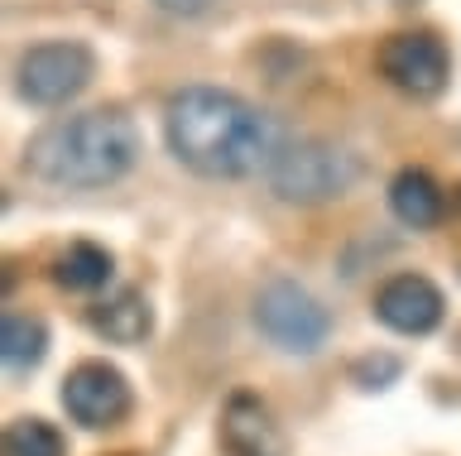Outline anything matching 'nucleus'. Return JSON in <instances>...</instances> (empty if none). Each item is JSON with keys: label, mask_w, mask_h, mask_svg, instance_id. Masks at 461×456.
<instances>
[{"label": "nucleus", "mask_w": 461, "mask_h": 456, "mask_svg": "<svg viewBox=\"0 0 461 456\" xmlns=\"http://www.w3.org/2000/svg\"><path fill=\"white\" fill-rule=\"evenodd\" d=\"M168 149L202 178H245L274 159V130L265 111L221 87H183L164 111Z\"/></svg>", "instance_id": "f257e3e1"}, {"label": "nucleus", "mask_w": 461, "mask_h": 456, "mask_svg": "<svg viewBox=\"0 0 461 456\" xmlns=\"http://www.w3.org/2000/svg\"><path fill=\"white\" fill-rule=\"evenodd\" d=\"M140 159V130L121 111H82L29 139L24 168L49 188H106Z\"/></svg>", "instance_id": "f03ea898"}, {"label": "nucleus", "mask_w": 461, "mask_h": 456, "mask_svg": "<svg viewBox=\"0 0 461 456\" xmlns=\"http://www.w3.org/2000/svg\"><path fill=\"white\" fill-rule=\"evenodd\" d=\"M269 192L288 207H322L331 197H346L360 178V159L331 139H294L279 145L265 164Z\"/></svg>", "instance_id": "7ed1b4c3"}, {"label": "nucleus", "mask_w": 461, "mask_h": 456, "mask_svg": "<svg viewBox=\"0 0 461 456\" xmlns=\"http://www.w3.org/2000/svg\"><path fill=\"white\" fill-rule=\"evenodd\" d=\"M255 326L284 355H317L331 336V317L317 298L294 279H274L255 298Z\"/></svg>", "instance_id": "20e7f679"}, {"label": "nucleus", "mask_w": 461, "mask_h": 456, "mask_svg": "<svg viewBox=\"0 0 461 456\" xmlns=\"http://www.w3.org/2000/svg\"><path fill=\"white\" fill-rule=\"evenodd\" d=\"M92 77H96V58L86 44H77V39H58V44L29 49L20 58V67H14L20 96L34 106H68L72 96L86 92Z\"/></svg>", "instance_id": "39448f33"}, {"label": "nucleus", "mask_w": 461, "mask_h": 456, "mask_svg": "<svg viewBox=\"0 0 461 456\" xmlns=\"http://www.w3.org/2000/svg\"><path fill=\"white\" fill-rule=\"evenodd\" d=\"M380 73L389 87H399L403 96H418V102H432L442 96L447 77H452V58H447V44L428 30H409V34H389L380 49Z\"/></svg>", "instance_id": "423d86ee"}, {"label": "nucleus", "mask_w": 461, "mask_h": 456, "mask_svg": "<svg viewBox=\"0 0 461 456\" xmlns=\"http://www.w3.org/2000/svg\"><path fill=\"white\" fill-rule=\"evenodd\" d=\"M135 404V394H130V380L121 375L115 365L106 361H82L77 370H68L63 380V408L72 423L82 427H115L130 413Z\"/></svg>", "instance_id": "0eeeda50"}, {"label": "nucleus", "mask_w": 461, "mask_h": 456, "mask_svg": "<svg viewBox=\"0 0 461 456\" xmlns=\"http://www.w3.org/2000/svg\"><path fill=\"white\" fill-rule=\"evenodd\" d=\"M442 312H447V298L432 279L423 274H394L375 293V317H380L389 332L399 336H428L442 326Z\"/></svg>", "instance_id": "6e6552de"}, {"label": "nucleus", "mask_w": 461, "mask_h": 456, "mask_svg": "<svg viewBox=\"0 0 461 456\" xmlns=\"http://www.w3.org/2000/svg\"><path fill=\"white\" fill-rule=\"evenodd\" d=\"M216 437H221L226 456H288V437H284L279 418H274V408L250 389L226 398Z\"/></svg>", "instance_id": "1a4fd4ad"}, {"label": "nucleus", "mask_w": 461, "mask_h": 456, "mask_svg": "<svg viewBox=\"0 0 461 456\" xmlns=\"http://www.w3.org/2000/svg\"><path fill=\"white\" fill-rule=\"evenodd\" d=\"M92 332L115 341V346H140L154 332V308L140 289H121L111 298H101L92 308Z\"/></svg>", "instance_id": "9d476101"}, {"label": "nucleus", "mask_w": 461, "mask_h": 456, "mask_svg": "<svg viewBox=\"0 0 461 456\" xmlns=\"http://www.w3.org/2000/svg\"><path fill=\"white\" fill-rule=\"evenodd\" d=\"M442 188L432 183L428 168H399L394 183H389V211L413 226V231H428V226L442 221Z\"/></svg>", "instance_id": "9b49d317"}, {"label": "nucleus", "mask_w": 461, "mask_h": 456, "mask_svg": "<svg viewBox=\"0 0 461 456\" xmlns=\"http://www.w3.org/2000/svg\"><path fill=\"white\" fill-rule=\"evenodd\" d=\"M0 355H5L10 375H29L39 370V361L49 355V326L29 312H10L5 326H0Z\"/></svg>", "instance_id": "f8f14e48"}, {"label": "nucleus", "mask_w": 461, "mask_h": 456, "mask_svg": "<svg viewBox=\"0 0 461 456\" xmlns=\"http://www.w3.org/2000/svg\"><path fill=\"white\" fill-rule=\"evenodd\" d=\"M53 279L63 283V289H72V293H92V289H101V283L111 279V255L101 246H92V240H72V246L58 255Z\"/></svg>", "instance_id": "ddd939ff"}, {"label": "nucleus", "mask_w": 461, "mask_h": 456, "mask_svg": "<svg viewBox=\"0 0 461 456\" xmlns=\"http://www.w3.org/2000/svg\"><path fill=\"white\" fill-rule=\"evenodd\" d=\"M63 433L43 418H14L5 427V456H63Z\"/></svg>", "instance_id": "4468645a"}, {"label": "nucleus", "mask_w": 461, "mask_h": 456, "mask_svg": "<svg viewBox=\"0 0 461 456\" xmlns=\"http://www.w3.org/2000/svg\"><path fill=\"white\" fill-rule=\"evenodd\" d=\"M356 384L360 389H389V384L399 380V361L394 355H366V361H356Z\"/></svg>", "instance_id": "2eb2a0df"}, {"label": "nucleus", "mask_w": 461, "mask_h": 456, "mask_svg": "<svg viewBox=\"0 0 461 456\" xmlns=\"http://www.w3.org/2000/svg\"><path fill=\"white\" fill-rule=\"evenodd\" d=\"M158 5H164L168 15H202V10L212 5V0H158Z\"/></svg>", "instance_id": "dca6fc26"}]
</instances>
